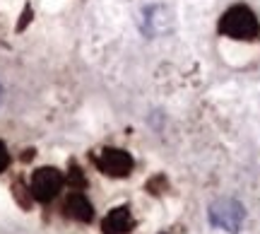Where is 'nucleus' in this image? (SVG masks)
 <instances>
[{"instance_id": "nucleus-1", "label": "nucleus", "mask_w": 260, "mask_h": 234, "mask_svg": "<svg viewBox=\"0 0 260 234\" xmlns=\"http://www.w3.org/2000/svg\"><path fill=\"white\" fill-rule=\"evenodd\" d=\"M222 29L234 39H253L255 34H258V22H255L251 10L234 8L224 15Z\"/></svg>"}, {"instance_id": "nucleus-2", "label": "nucleus", "mask_w": 260, "mask_h": 234, "mask_svg": "<svg viewBox=\"0 0 260 234\" xmlns=\"http://www.w3.org/2000/svg\"><path fill=\"white\" fill-rule=\"evenodd\" d=\"M243 206L241 203H236L232 198H226V200H219V203H214L210 208V222L214 227H219V229H226V232H236L243 222Z\"/></svg>"}, {"instance_id": "nucleus-3", "label": "nucleus", "mask_w": 260, "mask_h": 234, "mask_svg": "<svg viewBox=\"0 0 260 234\" xmlns=\"http://www.w3.org/2000/svg\"><path fill=\"white\" fill-rule=\"evenodd\" d=\"M60 184L63 179L56 169H39L34 174V181H31V188H34V196L41 198V200H48L53 198L60 191Z\"/></svg>"}, {"instance_id": "nucleus-4", "label": "nucleus", "mask_w": 260, "mask_h": 234, "mask_svg": "<svg viewBox=\"0 0 260 234\" xmlns=\"http://www.w3.org/2000/svg\"><path fill=\"white\" fill-rule=\"evenodd\" d=\"M99 167L106 171V174H113V177H123V174H128L130 167H133V162L125 152L121 150H106L104 152V157L99 159Z\"/></svg>"}, {"instance_id": "nucleus-5", "label": "nucleus", "mask_w": 260, "mask_h": 234, "mask_svg": "<svg viewBox=\"0 0 260 234\" xmlns=\"http://www.w3.org/2000/svg\"><path fill=\"white\" fill-rule=\"evenodd\" d=\"M130 225H133V220H130L128 210L125 208H116L111 215L106 217L104 229H106V234H125L130 232Z\"/></svg>"}, {"instance_id": "nucleus-6", "label": "nucleus", "mask_w": 260, "mask_h": 234, "mask_svg": "<svg viewBox=\"0 0 260 234\" xmlns=\"http://www.w3.org/2000/svg\"><path fill=\"white\" fill-rule=\"evenodd\" d=\"M8 167V150H5V145L0 142V171Z\"/></svg>"}, {"instance_id": "nucleus-7", "label": "nucleus", "mask_w": 260, "mask_h": 234, "mask_svg": "<svg viewBox=\"0 0 260 234\" xmlns=\"http://www.w3.org/2000/svg\"><path fill=\"white\" fill-rule=\"evenodd\" d=\"M0 99H3V87H0Z\"/></svg>"}]
</instances>
